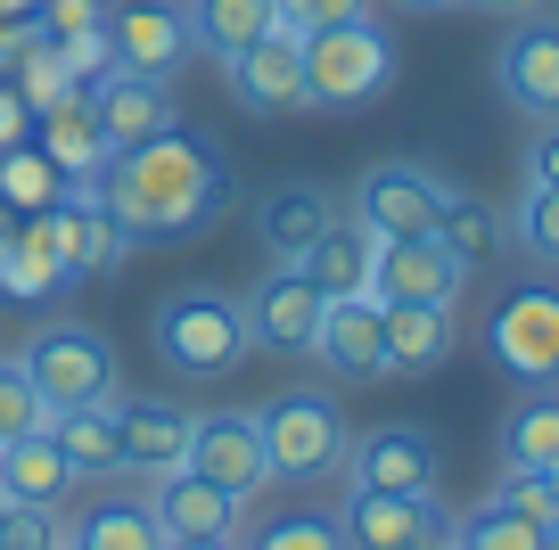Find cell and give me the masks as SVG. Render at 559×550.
<instances>
[{"mask_svg": "<svg viewBox=\"0 0 559 550\" xmlns=\"http://www.w3.org/2000/svg\"><path fill=\"white\" fill-rule=\"evenodd\" d=\"M91 198H99L132 239H181V230H206L214 214L230 206V165H223V148H214L206 132L174 123V132L107 156Z\"/></svg>", "mask_w": 559, "mask_h": 550, "instance_id": "cell-1", "label": "cell"}, {"mask_svg": "<svg viewBox=\"0 0 559 550\" xmlns=\"http://www.w3.org/2000/svg\"><path fill=\"white\" fill-rule=\"evenodd\" d=\"M255 435H263V468H272L280 485H321L346 468V411H337L330 386H288V395H272L255 411Z\"/></svg>", "mask_w": 559, "mask_h": 550, "instance_id": "cell-2", "label": "cell"}, {"mask_svg": "<svg viewBox=\"0 0 559 550\" xmlns=\"http://www.w3.org/2000/svg\"><path fill=\"white\" fill-rule=\"evenodd\" d=\"M297 50H305V107H321V116L370 107L395 83V34L379 17H346V25H321V34H297Z\"/></svg>", "mask_w": 559, "mask_h": 550, "instance_id": "cell-3", "label": "cell"}, {"mask_svg": "<svg viewBox=\"0 0 559 550\" xmlns=\"http://www.w3.org/2000/svg\"><path fill=\"white\" fill-rule=\"evenodd\" d=\"M148 337H157L165 370H181V379H223V370H239V354H247L239 296H223V288H174L157 304V321H148Z\"/></svg>", "mask_w": 559, "mask_h": 550, "instance_id": "cell-4", "label": "cell"}, {"mask_svg": "<svg viewBox=\"0 0 559 550\" xmlns=\"http://www.w3.org/2000/svg\"><path fill=\"white\" fill-rule=\"evenodd\" d=\"M17 370L34 379L41 411H74V403L116 395V354H107V337L91 321H41L34 337H25Z\"/></svg>", "mask_w": 559, "mask_h": 550, "instance_id": "cell-5", "label": "cell"}, {"mask_svg": "<svg viewBox=\"0 0 559 550\" xmlns=\"http://www.w3.org/2000/svg\"><path fill=\"white\" fill-rule=\"evenodd\" d=\"M486 354L502 361L519 386H551L559 379V288L526 279L486 312Z\"/></svg>", "mask_w": 559, "mask_h": 550, "instance_id": "cell-6", "label": "cell"}, {"mask_svg": "<svg viewBox=\"0 0 559 550\" xmlns=\"http://www.w3.org/2000/svg\"><path fill=\"white\" fill-rule=\"evenodd\" d=\"M337 542L346 550H444L453 517L437 510V493H354L337 501Z\"/></svg>", "mask_w": 559, "mask_h": 550, "instance_id": "cell-7", "label": "cell"}, {"mask_svg": "<svg viewBox=\"0 0 559 550\" xmlns=\"http://www.w3.org/2000/svg\"><path fill=\"white\" fill-rule=\"evenodd\" d=\"M107 50L123 74H148V83H174L190 67L198 34L181 0H107Z\"/></svg>", "mask_w": 559, "mask_h": 550, "instance_id": "cell-8", "label": "cell"}, {"mask_svg": "<svg viewBox=\"0 0 559 550\" xmlns=\"http://www.w3.org/2000/svg\"><path fill=\"white\" fill-rule=\"evenodd\" d=\"M444 172H428V165H370L362 181H354V223L370 230V239H428L437 230V214H444Z\"/></svg>", "mask_w": 559, "mask_h": 550, "instance_id": "cell-9", "label": "cell"}, {"mask_svg": "<svg viewBox=\"0 0 559 550\" xmlns=\"http://www.w3.org/2000/svg\"><path fill=\"white\" fill-rule=\"evenodd\" d=\"M25 230H34V239L50 247V255L67 263L74 279H91V272H116V263H123V247H132V230H123V223H116V214H107L91 190L50 198L41 214H25Z\"/></svg>", "mask_w": 559, "mask_h": 550, "instance_id": "cell-10", "label": "cell"}, {"mask_svg": "<svg viewBox=\"0 0 559 550\" xmlns=\"http://www.w3.org/2000/svg\"><path fill=\"white\" fill-rule=\"evenodd\" d=\"M181 468L206 485H223L230 501H255L272 485L263 468V435H255V411H206L190 419V444H181Z\"/></svg>", "mask_w": 559, "mask_h": 550, "instance_id": "cell-11", "label": "cell"}, {"mask_svg": "<svg viewBox=\"0 0 559 550\" xmlns=\"http://www.w3.org/2000/svg\"><path fill=\"white\" fill-rule=\"evenodd\" d=\"M247 321V345H263V354H313V328H321V288L297 272V263H272V272L247 288L239 304Z\"/></svg>", "mask_w": 559, "mask_h": 550, "instance_id": "cell-12", "label": "cell"}, {"mask_svg": "<svg viewBox=\"0 0 559 550\" xmlns=\"http://www.w3.org/2000/svg\"><path fill=\"white\" fill-rule=\"evenodd\" d=\"M461 279H469V263L437 230L428 239H379V255H370V296L379 304H453Z\"/></svg>", "mask_w": 559, "mask_h": 550, "instance_id": "cell-13", "label": "cell"}, {"mask_svg": "<svg viewBox=\"0 0 559 550\" xmlns=\"http://www.w3.org/2000/svg\"><path fill=\"white\" fill-rule=\"evenodd\" d=\"M493 83H502V99L519 107V116L551 123L559 116V17H519L502 34V50H493Z\"/></svg>", "mask_w": 559, "mask_h": 550, "instance_id": "cell-14", "label": "cell"}, {"mask_svg": "<svg viewBox=\"0 0 559 550\" xmlns=\"http://www.w3.org/2000/svg\"><path fill=\"white\" fill-rule=\"evenodd\" d=\"M346 477H354V493H437L444 452L419 428H370L346 444Z\"/></svg>", "mask_w": 559, "mask_h": 550, "instance_id": "cell-15", "label": "cell"}, {"mask_svg": "<svg viewBox=\"0 0 559 550\" xmlns=\"http://www.w3.org/2000/svg\"><path fill=\"white\" fill-rule=\"evenodd\" d=\"M107 419H116V461L132 468V477H165V468H181V444H190V411L165 395H107Z\"/></svg>", "mask_w": 559, "mask_h": 550, "instance_id": "cell-16", "label": "cell"}, {"mask_svg": "<svg viewBox=\"0 0 559 550\" xmlns=\"http://www.w3.org/2000/svg\"><path fill=\"white\" fill-rule=\"evenodd\" d=\"M223 74H230V99H239L247 116H297L305 107V50H297V34H263L255 50H239Z\"/></svg>", "mask_w": 559, "mask_h": 550, "instance_id": "cell-17", "label": "cell"}, {"mask_svg": "<svg viewBox=\"0 0 559 550\" xmlns=\"http://www.w3.org/2000/svg\"><path fill=\"white\" fill-rule=\"evenodd\" d=\"M83 99H91V116H99L107 148H140V140L174 132V83H148V74L116 67V74H99Z\"/></svg>", "mask_w": 559, "mask_h": 550, "instance_id": "cell-18", "label": "cell"}, {"mask_svg": "<svg viewBox=\"0 0 559 550\" xmlns=\"http://www.w3.org/2000/svg\"><path fill=\"white\" fill-rule=\"evenodd\" d=\"M34 148L50 156L58 172H67V190H91V181L107 172V156H116V148H107V132H99V116H91V99H83V91H67V99H50V107L34 116Z\"/></svg>", "mask_w": 559, "mask_h": 550, "instance_id": "cell-19", "label": "cell"}, {"mask_svg": "<svg viewBox=\"0 0 559 550\" xmlns=\"http://www.w3.org/2000/svg\"><path fill=\"white\" fill-rule=\"evenodd\" d=\"M453 354V304H379V379H428Z\"/></svg>", "mask_w": 559, "mask_h": 550, "instance_id": "cell-20", "label": "cell"}, {"mask_svg": "<svg viewBox=\"0 0 559 550\" xmlns=\"http://www.w3.org/2000/svg\"><path fill=\"white\" fill-rule=\"evenodd\" d=\"M148 510H157L165 542H190V534H239V510H247V501H230L223 485L190 477V468H165L157 493H148Z\"/></svg>", "mask_w": 559, "mask_h": 550, "instance_id": "cell-21", "label": "cell"}, {"mask_svg": "<svg viewBox=\"0 0 559 550\" xmlns=\"http://www.w3.org/2000/svg\"><path fill=\"white\" fill-rule=\"evenodd\" d=\"M330 223H337V198L313 190V181H280V190L255 206V239L272 247V263H297Z\"/></svg>", "mask_w": 559, "mask_h": 550, "instance_id": "cell-22", "label": "cell"}, {"mask_svg": "<svg viewBox=\"0 0 559 550\" xmlns=\"http://www.w3.org/2000/svg\"><path fill=\"white\" fill-rule=\"evenodd\" d=\"M313 354L337 379H379V296H330L313 328Z\"/></svg>", "mask_w": 559, "mask_h": 550, "instance_id": "cell-23", "label": "cell"}, {"mask_svg": "<svg viewBox=\"0 0 559 550\" xmlns=\"http://www.w3.org/2000/svg\"><path fill=\"white\" fill-rule=\"evenodd\" d=\"M0 493H9V510H58V501L74 493V468H67V452L50 444V428L0 444Z\"/></svg>", "mask_w": 559, "mask_h": 550, "instance_id": "cell-24", "label": "cell"}, {"mask_svg": "<svg viewBox=\"0 0 559 550\" xmlns=\"http://www.w3.org/2000/svg\"><path fill=\"white\" fill-rule=\"evenodd\" d=\"M370 255H379V239H370L354 214H337V223L297 255V272L321 288V304H330V296H370Z\"/></svg>", "mask_w": 559, "mask_h": 550, "instance_id": "cell-25", "label": "cell"}, {"mask_svg": "<svg viewBox=\"0 0 559 550\" xmlns=\"http://www.w3.org/2000/svg\"><path fill=\"white\" fill-rule=\"evenodd\" d=\"M190 34H198V50H214L230 67L263 34H280V0H190Z\"/></svg>", "mask_w": 559, "mask_h": 550, "instance_id": "cell-26", "label": "cell"}, {"mask_svg": "<svg viewBox=\"0 0 559 550\" xmlns=\"http://www.w3.org/2000/svg\"><path fill=\"white\" fill-rule=\"evenodd\" d=\"M50 444L67 452L74 485L83 477H116V419H107V403H74V411H50Z\"/></svg>", "mask_w": 559, "mask_h": 550, "instance_id": "cell-27", "label": "cell"}, {"mask_svg": "<svg viewBox=\"0 0 559 550\" xmlns=\"http://www.w3.org/2000/svg\"><path fill=\"white\" fill-rule=\"evenodd\" d=\"M67 550H165V526L148 501H99V510L74 517Z\"/></svg>", "mask_w": 559, "mask_h": 550, "instance_id": "cell-28", "label": "cell"}, {"mask_svg": "<svg viewBox=\"0 0 559 550\" xmlns=\"http://www.w3.org/2000/svg\"><path fill=\"white\" fill-rule=\"evenodd\" d=\"M502 461L510 468H551L559 461V395L551 386H526L502 419Z\"/></svg>", "mask_w": 559, "mask_h": 550, "instance_id": "cell-29", "label": "cell"}, {"mask_svg": "<svg viewBox=\"0 0 559 550\" xmlns=\"http://www.w3.org/2000/svg\"><path fill=\"white\" fill-rule=\"evenodd\" d=\"M67 279H74V272H67V263H58V255H50V247H41L25 223L0 239V296H17V304H50Z\"/></svg>", "mask_w": 559, "mask_h": 550, "instance_id": "cell-30", "label": "cell"}, {"mask_svg": "<svg viewBox=\"0 0 559 550\" xmlns=\"http://www.w3.org/2000/svg\"><path fill=\"white\" fill-rule=\"evenodd\" d=\"M50 198H67V172H58L50 156L34 148V140H17V148H0V206H9V214L25 223V214H41Z\"/></svg>", "mask_w": 559, "mask_h": 550, "instance_id": "cell-31", "label": "cell"}, {"mask_svg": "<svg viewBox=\"0 0 559 550\" xmlns=\"http://www.w3.org/2000/svg\"><path fill=\"white\" fill-rule=\"evenodd\" d=\"M437 239L453 247L461 263H486V255H502V214L486 206V198H469V190H444V214H437Z\"/></svg>", "mask_w": 559, "mask_h": 550, "instance_id": "cell-32", "label": "cell"}, {"mask_svg": "<svg viewBox=\"0 0 559 550\" xmlns=\"http://www.w3.org/2000/svg\"><path fill=\"white\" fill-rule=\"evenodd\" d=\"M239 550H346V542H337V517H321V510H280V517H263Z\"/></svg>", "mask_w": 559, "mask_h": 550, "instance_id": "cell-33", "label": "cell"}, {"mask_svg": "<svg viewBox=\"0 0 559 550\" xmlns=\"http://www.w3.org/2000/svg\"><path fill=\"white\" fill-rule=\"evenodd\" d=\"M510 230H519V247H526L535 263H559V190H535V181H526Z\"/></svg>", "mask_w": 559, "mask_h": 550, "instance_id": "cell-34", "label": "cell"}, {"mask_svg": "<svg viewBox=\"0 0 559 550\" xmlns=\"http://www.w3.org/2000/svg\"><path fill=\"white\" fill-rule=\"evenodd\" d=\"M50 428V411H41V395H34V379L17 370V354L0 361V444L9 435H41Z\"/></svg>", "mask_w": 559, "mask_h": 550, "instance_id": "cell-35", "label": "cell"}, {"mask_svg": "<svg viewBox=\"0 0 559 550\" xmlns=\"http://www.w3.org/2000/svg\"><path fill=\"white\" fill-rule=\"evenodd\" d=\"M99 25H107V0H34L41 41H74V34H99Z\"/></svg>", "mask_w": 559, "mask_h": 550, "instance_id": "cell-36", "label": "cell"}, {"mask_svg": "<svg viewBox=\"0 0 559 550\" xmlns=\"http://www.w3.org/2000/svg\"><path fill=\"white\" fill-rule=\"evenodd\" d=\"M493 501H502V510H519L526 526H559V501H551V477H543V468H510V485H502Z\"/></svg>", "mask_w": 559, "mask_h": 550, "instance_id": "cell-37", "label": "cell"}, {"mask_svg": "<svg viewBox=\"0 0 559 550\" xmlns=\"http://www.w3.org/2000/svg\"><path fill=\"white\" fill-rule=\"evenodd\" d=\"M0 550H67L58 510H0Z\"/></svg>", "mask_w": 559, "mask_h": 550, "instance_id": "cell-38", "label": "cell"}, {"mask_svg": "<svg viewBox=\"0 0 559 550\" xmlns=\"http://www.w3.org/2000/svg\"><path fill=\"white\" fill-rule=\"evenodd\" d=\"M346 17H370V0H280V34H321Z\"/></svg>", "mask_w": 559, "mask_h": 550, "instance_id": "cell-39", "label": "cell"}, {"mask_svg": "<svg viewBox=\"0 0 559 550\" xmlns=\"http://www.w3.org/2000/svg\"><path fill=\"white\" fill-rule=\"evenodd\" d=\"M526 181H535V190H559V116L535 123V140H526Z\"/></svg>", "mask_w": 559, "mask_h": 550, "instance_id": "cell-40", "label": "cell"}, {"mask_svg": "<svg viewBox=\"0 0 559 550\" xmlns=\"http://www.w3.org/2000/svg\"><path fill=\"white\" fill-rule=\"evenodd\" d=\"M17 140H34V107H25V91L0 74V148H17Z\"/></svg>", "mask_w": 559, "mask_h": 550, "instance_id": "cell-41", "label": "cell"}, {"mask_svg": "<svg viewBox=\"0 0 559 550\" xmlns=\"http://www.w3.org/2000/svg\"><path fill=\"white\" fill-rule=\"evenodd\" d=\"M469 9H486V17H535L543 0H469Z\"/></svg>", "mask_w": 559, "mask_h": 550, "instance_id": "cell-42", "label": "cell"}, {"mask_svg": "<svg viewBox=\"0 0 559 550\" xmlns=\"http://www.w3.org/2000/svg\"><path fill=\"white\" fill-rule=\"evenodd\" d=\"M165 550H239V534H190V542H165Z\"/></svg>", "mask_w": 559, "mask_h": 550, "instance_id": "cell-43", "label": "cell"}, {"mask_svg": "<svg viewBox=\"0 0 559 550\" xmlns=\"http://www.w3.org/2000/svg\"><path fill=\"white\" fill-rule=\"evenodd\" d=\"M395 9H412V17H437V9H461V0H395Z\"/></svg>", "mask_w": 559, "mask_h": 550, "instance_id": "cell-44", "label": "cell"}, {"mask_svg": "<svg viewBox=\"0 0 559 550\" xmlns=\"http://www.w3.org/2000/svg\"><path fill=\"white\" fill-rule=\"evenodd\" d=\"M543 477H551V501H559V461H551V468H543Z\"/></svg>", "mask_w": 559, "mask_h": 550, "instance_id": "cell-45", "label": "cell"}, {"mask_svg": "<svg viewBox=\"0 0 559 550\" xmlns=\"http://www.w3.org/2000/svg\"><path fill=\"white\" fill-rule=\"evenodd\" d=\"M543 550H559V526H551V534H543Z\"/></svg>", "mask_w": 559, "mask_h": 550, "instance_id": "cell-46", "label": "cell"}, {"mask_svg": "<svg viewBox=\"0 0 559 550\" xmlns=\"http://www.w3.org/2000/svg\"><path fill=\"white\" fill-rule=\"evenodd\" d=\"M0 510H9V493H0Z\"/></svg>", "mask_w": 559, "mask_h": 550, "instance_id": "cell-47", "label": "cell"}]
</instances>
